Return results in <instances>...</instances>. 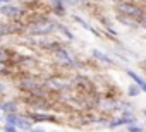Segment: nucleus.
Segmentation results:
<instances>
[{"label": "nucleus", "instance_id": "f8f14e48", "mask_svg": "<svg viewBox=\"0 0 146 132\" xmlns=\"http://www.w3.org/2000/svg\"><path fill=\"white\" fill-rule=\"evenodd\" d=\"M5 132H16V129H14L12 125H7V127H5Z\"/></svg>", "mask_w": 146, "mask_h": 132}, {"label": "nucleus", "instance_id": "20e7f679", "mask_svg": "<svg viewBox=\"0 0 146 132\" xmlns=\"http://www.w3.org/2000/svg\"><path fill=\"white\" fill-rule=\"evenodd\" d=\"M119 9L124 11V12L129 14V16H139V14H141V11H139L137 7H134V5H120Z\"/></svg>", "mask_w": 146, "mask_h": 132}, {"label": "nucleus", "instance_id": "f257e3e1", "mask_svg": "<svg viewBox=\"0 0 146 132\" xmlns=\"http://www.w3.org/2000/svg\"><path fill=\"white\" fill-rule=\"evenodd\" d=\"M5 120H7V125H12V127H14V125H17V127H21V129H24V130L31 129V122H28L26 118L17 117V115H14V113H7Z\"/></svg>", "mask_w": 146, "mask_h": 132}, {"label": "nucleus", "instance_id": "ddd939ff", "mask_svg": "<svg viewBox=\"0 0 146 132\" xmlns=\"http://www.w3.org/2000/svg\"><path fill=\"white\" fill-rule=\"evenodd\" d=\"M33 132H45V130H41V129H36V130H33Z\"/></svg>", "mask_w": 146, "mask_h": 132}, {"label": "nucleus", "instance_id": "2eb2a0df", "mask_svg": "<svg viewBox=\"0 0 146 132\" xmlns=\"http://www.w3.org/2000/svg\"><path fill=\"white\" fill-rule=\"evenodd\" d=\"M2 89H4V88H2V86H0V91H2Z\"/></svg>", "mask_w": 146, "mask_h": 132}, {"label": "nucleus", "instance_id": "1a4fd4ad", "mask_svg": "<svg viewBox=\"0 0 146 132\" xmlns=\"http://www.w3.org/2000/svg\"><path fill=\"white\" fill-rule=\"evenodd\" d=\"M2 110H4V112H7V113H9V112H11V113H14L16 105H14V103H4V105H2Z\"/></svg>", "mask_w": 146, "mask_h": 132}, {"label": "nucleus", "instance_id": "4468645a", "mask_svg": "<svg viewBox=\"0 0 146 132\" xmlns=\"http://www.w3.org/2000/svg\"><path fill=\"white\" fill-rule=\"evenodd\" d=\"M0 2H11V0H0Z\"/></svg>", "mask_w": 146, "mask_h": 132}, {"label": "nucleus", "instance_id": "7ed1b4c3", "mask_svg": "<svg viewBox=\"0 0 146 132\" xmlns=\"http://www.w3.org/2000/svg\"><path fill=\"white\" fill-rule=\"evenodd\" d=\"M127 74H129V76L132 77V81H134V82H136V84L139 86V89H141V91H144V89H146V84H144L143 77H139V76H137L136 72H132V71H127Z\"/></svg>", "mask_w": 146, "mask_h": 132}, {"label": "nucleus", "instance_id": "6e6552de", "mask_svg": "<svg viewBox=\"0 0 146 132\" xmlns=\"http://www.w3.org/2000/svg\"><path fill=\"white\" fill-rule=\"evenodd\" d=\"M93 55H95L96 58H100V60H103V62H108V63H112V62H113L112 58H108L107 55H102V53H100V51H96V50L93 51Z\"/></svg>", "mask_w": 146, "mask_h": 132}, {"label": "nucleus", "instance_id": "0eeeda50", "mask_svg": "<svg viewBox=\"0 0 146 132\" xmlns=\"http://www.w3.org/2000/svg\"><path fill=\"white\" fill-rule=\"evenodd\" d=\"M31 118H33V120H36V122H38V120H50V122L53 120V117H50V115H38V113H33V115H31Z\"/></svg>", "mask_w": 146, "mask_h": 132}, {"label": "nucleus", "instance_id": "dca6fc26", "mask_svg": "<svg viewBox=\"0 0 146 132\" xmlns=\"http://www.w3.org/2000/svg\"><path fill=\"white\" fill-rule=\"evenodd\" d=\"M0 120H2V117H0Z\"/></svg>", "mask_w": 146, "mask_h": 132}, {"label": "nucleus", "instance_id": "9d476101", "mask_svg": "<svg viewBox=\"0 0 146 132\" xmlns=\"http://www.w3.org/2000/svg\"><path fill=\"white\" fill-rule=\"evenodd\" d=\"M139 93H141L139 86H131V88H129V94H131V96H137Z\"/></svg>", "mask_w": 146, "mask_h": 132}, {"label": "nucleus", "instance_id": "423d86ee", "mask_svg": "<svg viewBox=\"0 0 146 132\" xmlns=\"http://www.w3.org/2000/svg\"><path fill=\"white\" fill-rule=\"evenodd\" d=\"M134 122H136L134 118H119V120L112 122L110 127H117V125H124V123H134Z\"/></svg>", "mask_w": 146, "mask_h": 132}, {"label": "nucleus", "instance_id": "f03ea898", "mask_svg": "<svg viewBox=\"0 0 146 132\" xmlns=\"http://www.w3.org/2000/svg\"><path fill=\"white\" fill-rule=\"evenodd\" d=\"M52 29H53V26H52L50 22H41V24L35 26L31 31H33V33H36V34H43V33H50Z\"/></svg>", "mask_w": 146, "mask_h": 132}, {"label": "nucleus", "instance_id": "9b49d317", "mask_svg": "<svg viewBox=\"0 0 146 132\" xmlns=\"http://www.w3.org/2000/svg\"><path fill=\"white\" fill-rule=\"evenodd\" d=\"M129 130H131V132H143V129H141V127H132V125L129 127Z\"/></svg>", "mask_w": 146, "mask_h": 132}, {"label": "nucleus", "instance_id": "39448f33", "mask_svg": "<svg viewBox=\"0 0 146 132\" xmlns=\"http://www.w3.org/2000/svg\"><path fill=\"white\" fill-rule=\"evenodd\" d=\"M2 12H4L5 16H17L21 11H19L17 7H12V5H5V7H2Z\"/></svg>", "mask_w": 146, "mask_h": 132}]
</instances>
